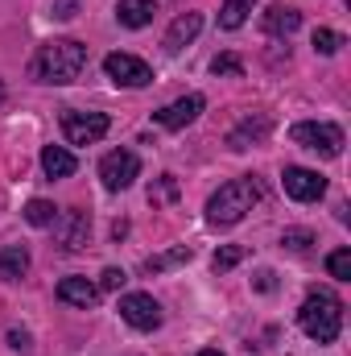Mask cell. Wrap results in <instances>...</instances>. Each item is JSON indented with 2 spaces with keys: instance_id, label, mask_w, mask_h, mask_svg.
Returning a JSON list of instances; mask_svg holds the SVG:
<instances>
[{
  "instance_id": "9",
  "label": "cell",
  "mask_w": 351,
  "mask_h": 356,
  "mask_svg": "<svg viewBox=\"0 0 351 356\" xmlns=\"http://www.w3.org/2000/svg\"><path fill=\"white\" fill-rule=\"evenodd\" d=\"M137 175H141V158L132 149H112L99 162V178H103L108 191H128L137 182Z\"/></svg>"
},
{
  "instance_id": "30",
  "label": "cell",
  "mask_w": 351,
  "mask_h": 356,
  "mask_svg": "<svg viewBox=\"0 0 351 356\" xmlns=\"http://www.w3.org/2000/svg\"><path fill=\"white\" fill-rule=\"evenodd\" d=\"M8 344L17 348V353H29L33 344H29V332H8Z\"/></svg>"
},
{
  "instance_id": "29",
  "label": "cell",
  "mask_w": 351,
  "mask_h": 356,
  "mask_svg": "<svg viewBox=\"0 0 351 356\" xmlns=\"http://www.w3.org/2000/svg\"><path fill=\"white\" fill-rule=\"evenodd\" d=\"M79 13V0H54V8H50V17H58V21H71Z\"/></svg>"
},
{
  "instance_id": "3",
  "label": "cell",
  "mask_w": 351,
  "mask_h": 356,
  "mask_svg": "<svg viewBox=\"0 0 351 356\" xmlns=\"http://www.w3.org/2000/svg\"><path fill=\"white\" fill-rule=\"evenodd\" d=\"M298 323H302V332H306L310 340H318V344H335L339 332H343V302H339L331 290H314V294L302 302Z\"/></svg>"
},
{
  "instance_id": "8",
  "label": "cell",
  "mask_w": 351,
  "mask_h": 356,
  "mask_svg": "<svg viewBox=\"0 0 351 356\" xmlns=\"http://www.w3.org/2000/svg\"><path fill=\"white\" fill-rule=\"evenodd\" d=\"M108 116L103 112H79V108H67L62 112V137L71 145H95L103 133H108Z\"/></svg>"
},
{
  "instance_id": "31",
  "label": "cell",
  "mask_w": 351,
  "mask_h": 356,
  "mask_svg": "<svg viewBox=\"0 0 351 356\" xmlns=\"http://www.w3.org/2000/svg\"><path fill=\"white\" fill-rule=\"evenodd\" d=\"M273 286H277V282H273V273L261 269V273H257V290H273Z\"/></svg>"
},
{
  "instance_id": "5",
  "label": "cell",
  "mask_w": 351,
  "mask_h": 356,
  "mask_svg": "<svg viewBox=\"0 0 351 356\" xmlns=\"http://www.w3.org/2000/svg\"><path fill=\"white\" fill-rule=\"evenodd\" d=\"M54 245L62 249V253H83L91 241V216L87 211H79V207H67V211H58L54 216Z\"/></svg>"
},
{
  "instance_id": "26",
  "label": "cell",
  "mask_w": 351,
  "mask_h": 356,
  "mask_svg": "<svg viewBox=\"0 0 351 356\" xmlns=\"http://www.w3.org/2000/svg\"><path fill=\"white\" fill-rule=\"evenodd\" d=\"M124 282H128V273H124V269H116V266H108L103 273H99V290H108V294H116Z\"/></svg>"
},
{
  "instance_id": "28",
  "label": "cell",
  "mask_w": 351,
  "mask_h": 356,
  "mask_svg": "<svg viewBox=\"0 0 351 356\" xmlns=\"http://www.w3.org/2000/svg\"><path fill=\"white\" fill-rule=\"evenodd\" d=\"M310 241H314L310 232H285V236H281V245H289L293 253H306V249H310Z\"/></svg>"
},
{
  "instance_id": "14",
  "label": "cell",
  "mask_w": 351,
  "mask_h": 356,
  "mask_svg": "<svg viewBox=\"0 0 351 356\" xmlns=\"http://www.w3.org/2000/svg\"><path fill=\"white\" fill-rule=\"evenodd\" d=\"M268 129H273V120H268L264 112H257V116H244V120L228 133V145H232V149H248V145H257V141H264V137H268Z\"/></svg>"
},
{
  "instance_id": "22",
  "label": "cell",
  "mask_w": 351,
  "mask_h": 356,
  "mask_svg": "<svg viewBox=\"0 0 351 356\" xmlns=\"http://www.w3.org/2000/svg\"><path fill=\"white\" fill-rule=\"evenodd\" d=\"M240 261H244V245H223V249L211 257V269H215V273H228V269H236Z\"/></svg>"
},
{
  "instance_id": "20",
  "label": "cell",
  "mask_w": 351,
  "mask_h": 356,
  "mask_svg": "<svg viewBox=\"0 0 351 356\" xmlns=\"http://www.w3.org/2000/svg\"><path fill=\"white\" fill-rule=\"evenodd\" d=\"M252 8H257V0H223V8H219V29H240Z\"/></svg>"
},
{
  "instance_id": "18",
  "label": "cell",
  "mask_w": 351,
  "mask_h": 356,
  "mask_svg": "<svg viewBox=\"0 0 351 356\" xmlns=\"http://www.w3.org/2000/svg\"><path fill=\"white\" fill-rule=\"evenodd\" d=\"M29 273V249L25 245H4L0 249V277L4 282H21Z\"/></svg>"
},
{
  "instance_id": "15",
  "label": "cell",
  "mask_w": 351,
  "mask_h": 356,
  "mask_svg": "<svg viewBox=\"0 0 351 356\" xmlns=\"http://www.w3.org/2000/svg\"><path fill=\"white\" fill-rule=\"evenodd\" d=\"M264 33L268 38H289V33H298L302 29V13L293 8V4H273L268 13H264Z\"/></svg>"
},
{
  "instance_id": "19",
  "label": "cell",
  "mask_w": 351,
  "mask_h": 356,
  "mask_svg": "<svg viewBox=\"0 0 351 356\" xmlns=\"http://www.w3.org/2000/svg\"><path fill=\"white\" fill-rule=\"evenodd\" d=\"M194 257V249L190 245H174V249H166V253H153V257H145V273H166V269H178V266H186Z\"/></svg>"
},
{
  "instance_id": "33",
  "label": "cell",
  "mask_w": 351,
  "mask_h": 356,
  "mask_svg": "<svg viewBox=\"0 0 351 356\" xmlns=\"http://www.w3.org/2000/svg\"><path fill=\"white\" fill-rule=\"evenodd\" d=\"M0 104H4V83H0Z\"/></svg>"
},
{
  "instance_id": "11",
  "label": "cell",
  "mask_w": 351,
  "mask_h": 356,
  "mask_svg": "<svg viewBox=\"0 0 351 356\" xmlns=\"http://www.w3.org/2000/svg\"><path fill=\"white\" fill-rule=\"evenodd\" d=\"M203 108H207V99L198 91H190V95H182L174 104H166L162 112H153V124H162V129H186V124H194L203 116Z\"/></svg>"
},
{
  "instance_id": "2",
  "label": "cell",
  "mask_w": 351,
  "mask_h": 356,
  "mask_svg": "<svg viewBox=\"0 0 351 356\" xmlns=\"http://www.w3.org/2000/svg\"><path fill=\"white\" fill-rule=\"evenodd\" d=\"M257 203H261V186H257L252 178H232V182H223V186L207 199V224H211V228H232V224H240Z\"/></svg>"
},
{
  "instance_id": "24",
  "label": "cell",
  "mask_w": 351,
  "mask_h": 356,
  "mask_svg": "<svg viewBox=\"0 0 351 356\" xmlns=\"http://www.w3.org/2000/svg\"><path fill=\"white\" fill-rule=\"evenodd\" d=\"M339 46H343V33H335V29H314V50H318V54H339Z\"/></svg>"
},
{
  "instance_id": "13",
  "label": "cell",
  "mask_w": 351,
  "mask_h": 356,
  "mask_svg": "<svg viewBox=\"0 0 351 356\" xmlns=\"http://www.w3.org/2000/svg\"><path fill=\"white\" fill-rule=\"evenodd\" d=\"M54 294H58V302H67V307H83V311L99 302V286L87 282V277H79V273H75V277H62Z\"/></svg>"
},
{
  "instance_id": "12",
  "label": "cell",
  "mask_w": 351,
  "mask_h": 356,
  "mask_svg": "<svg viewBox=\"0 0 351 356\" xmlns=\"http://www.w3.org/2000/svg\"><path fill=\"white\" fill-rule=\"evenodd\" d=\"M198 29H203V13H178L174 25H170L166 38H162V46H166L170 54H182V50L198 38Z\"/></svg>"
},
{
  "instance_id": "7",
  "label": "cell",
  "mask_w": 351,
  "mask_h": 356,
  "mask_svg": "<svg viewBox=\"0 0 351 356\" xmlns=\"http://www.w3.org/2000/svg\"><path fill=\"white\" fill-rule=\"evenodd\" d=\"M120 319H124L128 327H137V332H157L166 315H162V302H157L153 294L132 290V294L120 298Z\"/></svg>"
},
{
  "instance_id": "32",
  "label": "cell",
  "mask_w": 351,
  "mask_h": 356,
  "mask_svg": "<svg viewBox=\"0 0 351 356\" xmlns=\"http://www.w3.org/2000/svg\"><path fill=\"white\" fill-rule=\"evenodd\" d=\"M198 356H223V353H219V348H203Z\"/></svg>"
},
{
  "instance_id": "1",
  "label": "cell",
  "mask_w": 351,
  "mask_h": 356,
  "mask_svg": "<svg viewBox=\"0 0 351 356\" xmlns=\"http://www.w3.org/2000/svg\"><path fill=\"white\" fill-rule=\"evenodd\" d=\"M83 67H87V46L75 42V38H54V42L37 46V54L29 63V75H33V83L67 88L83 75Z\"/></svg>"
},
{
  "instance_id": "21",
  "label": "cell",
  "mask_w": 351,
  "mask_h": 356,
  "mask_svg": "<svg viewBox=\"0 0 351 356\" xmlns=\"http://www.w3.org/2000/svg\"><path fill=\"white\" fill-rule=\"evenodd\" d=\"M54 216H58V207L46 203V199H29V203H25V220H29L33 228H50Z\"/></svg>"
},
{
  "instance_id": "6",
  "label": "cell",
  "mask_w": 351,
  "mask_h": 356,
  "mask_svg": "<svg viewBox=\"0 0 351 356\" xmlns=\"http://www.w3.org/2000/svg\"><path fill=\"white\" fill-rule=\"evenodd\" d=\"M103 75L116 88H149L153 83V67L145 58H137V54H124V50H116V54L103 58Z\"/></svg>"
},
{
  "instance_id": "27",
  "label": "cell",
  "mask_w": 351,
  "mask_h": 356,
  "mask_svg": "<svg viewBox=\"0 0 351 356\" xmlns=\"http://www.w3.org/2000/svg\"><path fill=\"white\" fill-rule=\"evenodd\" d=\"M174 195H178L174 175H162V186H157V191H149V203H162V199H174Z\"/></svg>"
},
{
  "instance_id": "25",
  "label": "cell",
  "mask_w": 351,
  "mask_h": 356,
  "mask_svg": "<svg viewBox=\"0 0 351 356\" xmlns=\"http://www.w3.org/2000/svg\"><path fill=\"white\" fill-rule=\"evenodd\" d=\"M211 75H236V79H240V75H244V63H240L236 54H219V58L211 63Z\"/></svg>"
},
{
  "instance_id": "23",
  "label": "cell",
  "mask_w": 351,
  "mask_h": 356,
  "mask_svg": "<svg viewBox=\"0 0 351 356\" xmlns=\"http://www.w3.org/2000/svg\"><path fill=\"white\" fill-rule=\"evenodd\" d=\"M327 273H331L335 282H351V249H335V253L327 257Z\"/></svg>"
},
{
  "instance_id": "4",
  "label": "cell",
  "mask_w": 351,
  "mask_h": 356,
  "mask_svg": "<svg viewBox=\"0 0 351 356\" xmlns=\"http://www.w3.org/2000/svg\"><path fill=\"white\" fill-rule=\"evenodd\" d=\"M289 141L302 145V149H314L323 158H339L343 154V129L331 124V120H298L289 129Z\"/></svg>"
},
{
  "instance_id": "16",
  "label": "cell",
  "mask_w": 351,
  "mask_h": 356,
  "mask_svg": "<svg viewBox=\"0 0 351 356\" xmlns=\"http://www.w3.org/2000/svg\"><path fill=\"white\" fill-rule=\"evenodd\" d=\"M153 13H157V0H120L116 4V21L124 29H145L153 21Z\"/></svg>"
},
{
  "instance_id": "17",
  "label": "cell",
  "mask_w": 351,
  "mask_h": 356,
  "mask_svg": "<svg viewBox=\"0 0 351 356\" xmlns=\"http://www.w3.org/2000/svg\"><path fill=\"white\" fill-rule=\"evenodd\" d=\"M42 170H46V178H71L79 170V162L67 145H46L42 149Z\"/></svg>"
},
{
  "instance_id": "10",
  "label": "cell",
  "mask_w": 351,
  "mask_h": 356,
  "mask_svg": "<svg viewBox=\"0 0 351 356\" xmlns=\"http://www.w3.org/2000/svg\"><path fill=\"white\" fill-rule=\"evenodd\" d=\"M281 186H285V195L298 199V203H314V199L327 195V178L318 175V170H306V166H285Z\"/></svg>"
}]
</instances>
